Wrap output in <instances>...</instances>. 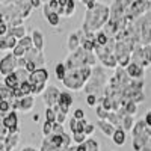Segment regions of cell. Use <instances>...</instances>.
<instances>
[{"label": "cell", "instance_id": "cell-4", "mask_svg": "<svg viewBox=\"0 0 151 151\" xmlns=\"http://www.w3.org/2000/svg\"><path fill=\"white\" fill-rule=\"evenodd\" d=\"M151 139V129L147 125L145 119L136 121L132 130V148L133 151H142Z\"/></svg>", "mask_w": 151, "mask_h": 151}, {"label": "cell", "instance_id": "cell-2", "mask_svg": "<svg viewBox=\"0 0 151 151\" xmlns=\"http://www.w3.org/2000/svg\"><path fill=\"white\" fill-rule=\"evenodd\" d=\"M94 68L92 67H83V68H74V70H68L67 77L64 79L62 85H64L68 91H82L85 89L86 83L91 80L92 77Z\"/></svg>", "mask_w": 151, "mask_h": 151}, {"label": "cell", "instance_id": "cell-24", "mask_svg": "<svg viewBox=\"0 0 151 151\" xmlns=\"http://www.w3.org/2000/svg\"><path fill=\"white\" fill-rule=\"evenodd\" d=\"M134 119H133V116L132 115H124L122 116V130H125V132H132L133 130V127H134Z\"/></svg>", "mask_w": 151, "mask_h": 151}, {"label": "cell", "instance_id": "cell-27", "mask_svg": "<svg viewBox=\"0 0 151 151\" xmlns=\"http://www.w3.org/2000/svg\"><path fill=\"white\" fill-rule=\"evenodd\" d=\"M9 112H12V104L9 100H0V113L2 116H6Z\"/></svg>", "mask_w": 151, "mask_h": 151}, {"label": "cell", "instance_id": "cell-26", "mask_svg": "<svg viewBox=\"0 0 151 151\" xmlns=\"http://www.w3.org/2000/svg\"><path fill=\"white\" fill-rule=\"evenodd\" d=\"M144 52V68L151 67V45H142Z\"/></svg>", "mask_w": 151, "mask_h": 151}, {"label": "cell", "instance_id": "cell-7", "mask_svg": "<svg viewBox=\"0 0 151 151\" xmlns=\"http://www.w3.org/2000/svg\"><path fill=\"white\" fill-rule=\"evenodd\" d=\"M29 82L32 86L35 85H47L48 82V71L45 68H38L35 73L29 76Z\"/></svg>", "mask_w": 151, "mask_h": 151}, {"label": "cell", "instance_id": "cell-30", "mask_svg": "<svg viewBox=\"0 0 151 151\" xmlns=\"http://www.w3.org/2000/svg\"><path fill=\"white\" fill-rule=\"evenodd\" d=\"M85 145H86V150H88V151H100V144H98V141L92 139V137H88V141L85 142Z\"/></svg>", "mask_w": 151, "mask_h": 151}, {"label": "cell", "instance_id": "cell-35", "mask_svg": "<svg viewBox=\"0 0 151 151\" xmlns=\"http://www.w3.org/2000/svg\"><path fill=\"white\" fill-rule=\"evenodd\" d=\"M59 14L58 12H52V14H48L47 17H45V20L48 21V24H52V26H58L59 24Z\"/></svg>", "mask_w": 151, "mask_h": 151}, {"label": "cell", "instance_id": "cell-49", "mask_svg": "<svg viewBox=\"0 0 151 151\" xmlns=\"http://www.w3.org/2000/svg\"><path fill=\"white\" fill-rule=\"evenodd\" d=\"M21 151H40V150H35L33 147H24Z\"/></svg>", "mask_w": 151, "mask_h": 151}, {"label": "cell", "instance_id": "cell-45", "mask_svg": "<svg viewBox=\"0 0 151 151\" xmlns=\"http://www.w3.org/2000/svg\"><path fill=\"white\" fill-rule=\"evenodd\" d=\"M145 122H147V125H148V127L151 129V109L150 110H147V113H145Z\"/></svg>", "mask_w": 151, "mask_h": 151}, {"label": "cell", "instance_id": "cell-48", "mask_svg": "<svg viewBox=\"0 0 151 151\" xmlns=\"http://www.w3.org/2000/svg\"><path fill=\"white\" fill-rule=\"evenodd\" d=\"M30 5L32 8H38V6H41V0H30Z\"/></svg>", "mask_w": 151, "mask_h": 151}, {"label": "cell", "instance_id": "cell-1", "mask_svg": "<svg viewBox=\"0 0 151 151\" xmlns=\"http://www.w3.org/2000/svg\"><path fill=\"white\" fill-rule=\"evenodd\" d=\"M109 20V8L104 5L97 3L94 9H88L85 20H83V32L94 33L97 29H101L107 24Z\"/></svg>", "mask_w": 151, "mask_h": 151}, {"label": "cell", "instance_id": "cell-42", "mask_svg": "<svg viewBox=\"0 0 151 151\" xmlns=\"http://www.w3.org/2000/svg\"><path fill=\"white\" fill-rule=\"evenodd\" d=\"M0 35H2V36H6V35H8V24H6V20L2 21V26H0Z\"/></svg>", "mask_w": 151, "mask_h": 151}, {"label": "cell", "instance_id": "cell-20", "mask_svg": "<svg viewBox=\"0 0 151 151\" xmlns=\"http://www.w3.org/2000/svg\"><path fill=\"white\" fill-rule=\"evenodd\" d=\"M125 139H127V132L122 130V129H116L115 134H113V137H112L113 144H115L116 147H122L125 144Z\"/></svg>", "mask_w": 151, "mask_h": 151}, {"label": "cell", "instance_id": "cell-25", "mask_svg": "<svg viewBox=\"0 0 151 151\" xmlns=\"http://www.w3.org/2000/svg\"><path fill=\"white\" fill-rule=\"evenodd\" d=\"M0 97H2V100H14V89H11V88L2 85L0 86Z\"/></svg>", "mask_w": 151, "mask_h": 151}, {"label": "cell", "instance_id": "cell-6", "mask_svg": "<svg viewBox=\"0 0 151 151\" xmlns=\"http://www.w3.org/2000/svg\"><path fill=\"white\" fill-rule=\"evenodd\" d=\"M60 91L59 88L55 86V85H50L47 86V91L44 92L42 95V101H44V106L45 107H55L58 103H59V97H60Z\"/></svg>", "mask_w": 151, "mask_h": 151}, {"label": "cell", "instance_id": "cell-38", "mask_svg": "<svg viewBox=\"0 0 151 151\" xmlns=\"http://www.w3.org/2000/svg\"><path fill=\"white\" fill-rule=\"evenodd\" d=\"M20 89H21V92L24 94V95H32V85H30V82L27 80V82H24V83H20Z\"/></svg>", "mask_w": 151, "mask_h": 151}, {"label": "cell", "instance_id": "cell-10", "mask_svg": "<svg viewBox=\"0 0 151 151\" xmlns=\"http://www.w3.org/2000/svg\"><path fill=\"white\" fill-rule=\"evenodd\" d=\"M26 59H27V60H30V62H33V64H36V67H38V68H44L45 58H44V55H42L41 50H36V48L33 47L32 50H29V52H27Z\"/></svg>", "mask_w": 151, "mask_h": 151}, {"label": "cell", "instance_id": "cell-41", "mask_svg": "<svg viewBox=\"0 0 151 151\" xmlns=\"http://www.w3.org/2000/svg\"><path fill=\"white\" fill-rule=\"evenodd\" d=\"M94 130H95V125L89 122V124H88V125H86V129H85V134H86V136H92V133H94Z\"/></svg>", "mask_w": 151, "mask_h": 151}, {"label": "cell", "instance_id": "cell-50", "mask_svg": "<svg viewBox=\"0 0 151 151\" xmlns=\"http://www.w3.org/2000/svg\"><path fill=\"white\" fill-rule=\"evenodd\" d=\"M38 119H40V115L36 113V115H33V121H38Z\"/></svg>", "mask_w": 151, "mask_h": 151}, {"label": "cell", "instance_id": "cell-43", "mask_svg": "<svg viewBox=\"0 0 151 151\" xmlns=\"http://www.w3.org/2000/svg\"><path fill=\"white\" fill-rule=\"evenodd\" d=\"M65 121H67V113L59 112V113H58V118H56V122H58V124H64Z\"/></svg>", "mask_w": 151, "mask_h": 151}, {"label": "cell", "instance_id": "cell-17", "mask_svg": "<svg viewBox=\"0 0 151 151\" xmlns=\"http://www.w3.org/2000/svg\"><path fill=\"white\" fill-rule=\"evenodd\" d=\"M82 47V38L79 33H71L68 36V48H70V52H77V50Z\"/></svg>", "mask_w": 151, "mask_h": 151}, {"label": "cell", "instance_id": "cell-46", "mask_svg": "<svg viewBox=\"0 0 151 151\" xmlns=\"http://www.w3.org/2000/svg\"><path fill=\"white\" fill-rule=\"evenodd\" d=\"M27 65V59L26 58H20L18 59V68H26Z\"/></svg>", "mask_w": 151, "mask_h": 151}, {"label": "cell", "instance_id": "cell-19", "mask_svg": "<svg viewBox=\"0 0 151 151\" xmlns=\"http://www.w3.org/2000/svg\"><path fill=\"white\" fill-rule=\"evenodd\" d=\"M67 73H68V68L65 65V62H58L56 67H55V76L59 82H64V79L67 77Z\"/></svg>", "mask_w": 151, "mask_h": 151}, {"label": "cell", "instance_id": "cell-18", "mask_svg": "<svg viewBox=\"0 0 151 151\" xmlns=\"http://www.w3.org/2000/svg\"><path fill=\"white\" fill-rule=\"evenodd\" d=\"M32 41H33V47L36 50H41L42 52V48H44V35L41 30H33L32 32Z\"/></svg>", "mask_w": 151, "mask_h": 151}, {"label": "cell", "instance_id": "cell-14", "mask_svg": "<svg viewBox=\"0 0 151 151\" xmlns=\"http://www.w3.org/2000/svg\"><path fill=\"white\" fill-rule=\"evenodd\" d=\"M148 8H150V2H145V0H136V2H133L132 6H130V15L136 17V15L142 14V12H145Z\"/></svg>", "mask_w": 151, "mask_h": 151}, {"label": "cell", "instance_id": "cell-36", "mask_svg": "<svg viewBox=\"0 0 151 151\" xmlns=\"http://www.w3.org/2000/svg\"><path fill=\"white\" fill-rule=\"evenodd\" d=\"M53 124H55V122H50V121H45V122L42 124V134H44L45 137L53 133Z\"/></svg>", "mask_w": 151, "mask_h": 151}, {"label": "cell", "instance_id": "cell-13", "mask_svg": "<svg viewBox=\"0 0 151 151\" xmlns=\"http://www.w3.org/2000/svg\"><path fill=\"white\" fill-rule=\"evenodd\" d=\"M18 45V40L15 36H12V35H6V36H2V40H0V50L2 52H5V50H14L15 47Z\"/></svg>", "mask_w": 151, "mask_h": 151}, {"label": "cell", "instance_id": "cell-8", "mask_svg": "<svg viewBox=\"0 0 151 151\" xmlns=\"http://www.w3.org/2000/svg\"><path fill=\"white\" fill-rule=\"evenodd\" d=\"M125 71H127L129 77L133 79V80H144V77H145V68L139 64H134V62H132V64L125 68Z\"/></svg>", "mask_w": 151, "mask_h": 151}, {"label": "cell", "instance_id": "cell-15", "mask_svg": "<svg viewBox=\"0 0 151 151\" xmlns=\"http://www.w3.org/2000/svg\"><path fill=\"white\" fill-rule=\"evenodd\" d=\"M2 125L3 127H8V129H11V127H17L18 125V115H17V112H9L6 116H3L2 118Z\"/></svg>", "mask_w": 151, "mask_h": 151}, {"label": "cell", "instance_id": "cell-34", "mask_svg": "<svg viewBox=\"0 0 151 151\" xmlns=\"http://www.w3.org/2000/svg\"><path fill=\"white\" fill-rule=\"evenodd\" d=\"M88 141V136L85 133H74L73 134V142H76L77 145H82Z\"/></svg>", "mask_w": 151, "mask_h": 151}, {"label": "cell", "instance_id": "cell-33", "mask_svg": "<svg viewBox=\"0 0 151 151\" xmlns=\"http://www.w3.org/2000/svg\"><path fill=\"white\" fill-rule=\"evenodd\" d=\"M98 100L100 97L95 95V94H89V95H86V103L89 107H97L98 106Z\"/></svg>", "mask_w": 151, "mask_h": 151}, {"label": "cell", "instance_id": "cell-12", "mask_svg": "<svg viewBox=\"0 0 151 151\" xmlns=\"http://www.w3.org/2000/svg\"><path fill=\"white\" fill-rule=\"evenodd\" d=\"M97 127L101 130V133L106 136V137H113V134H115V132H116V127L115 125H112L107 119H98L97 121Z\"/></svg>", "mask_w": 151, "mask_h": 151}, {"label": "cell", "instance_id": "cell-39", "mask_svg": "<svg viewBox=\"0 0 151 151\" xmlns=\"http://www.w3.org/2000/svg\"><path fill=\"white\" fill-rule=\"evenodd\" d=\"M73 118H76L77 121H82V119H85L86 118V115H85V110L83 109H80V107H77L74 112H73Z\"/></svg>", "mask_w": 151, "mask_h": 151}, {"label": "cell", "instance_id": "cell-11", "mask_svg": "<svg viewBox=\"0 0 151 151\" xmlns=\"http://www.w3.org/2000/svg\"><path fill=\"white\" fill-rule=\"evenodd\" d=\"M0 144H2V151H14V148H17L20 144V133L9 134L5 139H0Z\"/></svg>", "mask_w": 151, "mask_h": 151}, {"label": "cell", "instance_id": "cell-51", "mask_svg": "<svg viewBox=\"0 0 151 151\" xmlns=\"http://www.w3.org/2000/svg\"><path fill=\"white\" fill-rule=\"evenodd\" d=\"M150 45H151V44H150Z\"/></svg>", "mask_w": 151, "mask_h": 151}, {"label": "cell", "instance_id": "cell-31", "mask_svg": "<svg viewBox=\"0 0 151 151\" xmlns=\"http://www.w3.org/2000/svg\"><path fill=\"white\" fill-rule=\"evenodd\" d=\"M40 151H59V148H56L52 142H50L47 137H44V141L41 144V150Z\"/></svg>", "mask_w": 151, "mask_h": 151}, {"label": "cell", "instance_id": "cell-44", "mask_svg": "<svg viewBox=\"0 0 151 151\" xmlns=\"http://www.w3.org/2000/svg\"><path fill=\"white\" fill-rule=\"evenodd\" d=\"M76 127H77V119L71 116V118H70V130H71V133L76 132Z\"/></svg>", "mask_w": 151, "mask_h": 151}, {"label": "cell", "instance_id": "cell-28", "mask_svg": "<svg viewBox=\"0 0 151 151\" xmlns=\"http://www.w3.org/2000/svg\"><path fill=\"white\" fill-rule=\"evenodd\" d=\"M44 116H45V121H50V122H56V118H58V112H56L53 107H45V110H44Z\"/></svg>", "mask_w": 151, "mask_h": 151}, {"label": "cell", "instance_id": "cell-3", "mask_svg": "<svg viewBox=\"0 0 151 151\" xmlns=\"http://www.w3.org/2000/svg\"><path fill=\"white\" fill-rule=\"evenodd\" d=\"M109 76L106 73V70L103 67H95L94 73H92V77L91 80L86 83L85 86V94L89 95V94H95L98 97H103L104 91L109 85Z\"/></svg>", "mask_w": 151, "mask_h": 151}, {"label": "cell", "instance_id": "cell-5", "mask_svg": "<svg viewBox=\"0 0 151 151\" xmlns=\"http://www.w3.org/2000/svg\"><path fill=\"white\" fill-rule=\"evenodd\" d=\"M18 70V59L9 53V55H5L2 58V60H0V74L3 76H8V74H12V73H15Z\"/></svg>", "mask_w": 151, "mask_h": 151}, {"label": "cell", "instance_id": "cell-21", "mask_svg": "<svg viewBox=\"0 0 151 151\" xmlns=\"http://www.w3.org/2000/svg\"><path fill=\"white\" fill-rule=\"evenodd\" d=\"M3 85L8 86V88H11V89H15V88L20 85V80H18V77H17V74L12 73V74L5 76V77H3Z\"/></svg>", "mask_w": 151, "mask_h": 151}, {"label": "cell", "instance_id": "cell-23", "mask_svg": "<svg viewBox=\"0 0 151 151\" xmlns=\"http://www.w3.org/2000/svg\"><path fill=\"white\" fill-rule=\"evenodd\" d=\"M9 35L15 36L17 40H23V38H26V27L24 26H17V27H11L9 29Z\"/></svg>", "mask_w": 151, "mask_h": 151}, {"label": "cell", "instance_id": "cell-9", "mask_svg": "<svg viewBox=\"0 0 151 151\" xmlns=\"http://www.w3.org/2000/svg\"><path fill=\"white\" fill-rule=\"evenodd\" d=\"M58 106H59V112L67 113V115H68L70 107L73 106V94L68 92V91L62 92L60 97H59V103H58Z\"/></svg>", "mask_w": 151, "mask_h": 151}, {"label": "cell", "instance_id": "cell-37", "mask_svg": "<svg viewBox=\"0 0 151 151\" xmlns=\"http://www.w3.org/2000/svg\"><path fill=\"white\" fill-rule=\"evenodd\" d=\"M95 109H97V116H98V119H107V116H109L110 112H107L101 104H98Z\"/></svg>", "mask_w": 151, "mask_h": 151}, {"label": "cell", "instance_id": "cell-40", "mask_svg": "<svg viewBox=\"0 0 151 151\" xmlns=\"http://www.w3.org/2000/svg\"><path fill=\"white\" fill-rule=\"evenodd\" d=\"M64 133H65L64 124H58V122H55V124H53V134H64Z\"/></svg>", "mask_w": 151, "mask_h": 151}, {"label": "cell", "instance_id": "cell-16", "mask_svg": "<svg viewBox=\"0 0 151 151\" xmlns=\"http://www.w3.org/2000/svg\"><path fill=\"white\" fill-rule=\"evenodd\" d=\"M33 107H35V97L33 95H27V97L20 100V110L21 112L27 113V112L33 110Z\"/></svg>", "mask_w": 151, "mask_h": 151}, {"label": "cell", "instance_id": "cell-32", "mask_svg": "<svg viewBox=\"0 0 151 151\" xmlns=\"http://www.w3.org/2000/svg\"><path fill=\"white\" fill-rule=\"evenodd\" d=\"M45 91H47V85H35V86H32V95L33 97L44 95Z\"/></svg>", "mask_w": 151, "mask_h": 151}, {"label": "cell", "instance_id": "cell-22", "mask_svg": "<svg viewBox=\"0 0 151 151\" xmlns=\"http://www.w3.org/2000/svg\"><path fill=\"white\" fill-rule=\"evenodd\" d=\"M122 109L125 110V113H127V115H132V116H134L136 113H137V103H134L133 100H127V98H124V104H122Z\"/></svg>", "mask_w": 151, "mask_h": 151}, {"label": "cell", "instance_id": "cell-47", "mask_svg": "<svg viewBox=\"0 0 151 151\" xmlns=\"http://www.w3.org/2000/svg\"><path fill=\"white\" fill-rule=\"evenodd\" d=\"M18 133H20L18 125H17V127H11V129H9V134H18Z\"/></svg>", "mask_w": 151, "mask_h": 151}, {"label": "cell", "instance_id": "cell-29", "mask_svg": "<svg viewBox=\"0 0 151 151\" xmlns=\"http://www.w3.org/2000/svg\"><path fill=\"white\" fill-rule=\"evenodd\" d=\"M15 74H17V77H18L20 83L27 82V80H29V76H30V73H29L26 68H18V70L15 71Z\"/></svg>", "mask_w": 151, "mask_h": 151}]
</instances>
